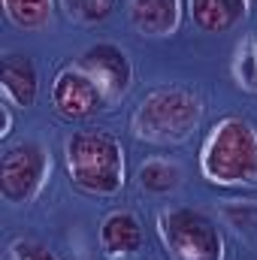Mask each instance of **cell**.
Here are the masks:
<instances>
[{"label": "cell", "instance_id": "1", "mask_svg": "<svg viewBox=\"0 0 257 260\" xmlns=\"http://www.w3.org/2000/svg\"><path fill=\"white\" fill-rule=\"evenodd\" d=\"M200 173L218 188H254L257 127L242 115L215 121L200 145Z\"/></svg>", "mask_w": 257, "mask_h": 260}, {"label": "cell", "instance_id": "2", "mask_svg": "<svg viewBox=\"0 0 257 260\" xmlns=\"http://www.w3.org/2000/svg\"><path fill=\"white\" fill-rule=\"evenodd\" d=\"M64 160L70 182L88 197H115L127 182L124 145L112 130L91 127L70 133Z\"/></svg>", "mask_w": 257, "mask_h": 260}, {"label": "cell", "instance_id": "3", "mask_svg": "<svg viewBox=\"0 0 257 260\" xmlns=\"http://www.w3.org/2000/svg\"><path fill=\"white\" fill-rule=\"evenodd\" d=\"M203 121V100L194 88L160 85L151 88L130 115V130L139 142L182 145Z\"/></svg>", "mask_w": 257, "mask_h": 260}, {"label": "cell", "instance_id": "4", "mask_svg": "<svg viewBox=\"0 0 257 260\" xmlns=\"http://www.w3.org/2000/svg\"><path fill=\"white\" fill-rule=\"evenodd\" d=\"M157 236L173 260H224V236L200 209L170 206L157 212Z\"/></svg>", "mask_w": 257, "mask_h": 260}, {"label": "cell", "instance_id": "5", "mask_svg": "<svg viewBox=\"0 0 257 260\" xmlns=\"http://www.w3.org/2000/svg\"><path fill=\"white\" fill-rule=\"evenodd\" d=\"M52 176V154L40 139H24L0 157V197L12 206L34 203Z\"/></svg>", "mask_w": 257, "mask_h": 260}, {"label": "cell", "instance_id": "6", "mask_svg": "<svg viewBox=\"0 0 257 260\" xmlns=\"http://www.w3.org/2000/svg\"><path fill=\"white\" fill-rule=\"evenodd\" d=\"M76 67H82L103 91L106 103H118L124 100L133 85V64H130L127 49H121L118 43H94L88 46L79 58Z\"/></svg>", "mask_w": 257, "mask_h": 260}, {"label": "cell", "instance_id": "7", "mask_svg": "<svg viewBox=\"0 0 257 260\" xmlns=\"http://www.w3.org/2000/svg\"><path fill=\"white\" fill-rule=\"evenodd\" d=\"M52 106H55V112L61 118H67V121H85L94 112L106 109L109 103H106L100 85L82 67L70 64L52 82Z\"/></svg>", "mask_w": 257, "mask_h": 260}, {"label": "cell", "instance_id": "8", "mask_svg": "<svg viewBox=\"0 0 257 260\" xmlns=\"http://www.w3.org/2000/svg\"><path fill=\"white\" fill-rule=\"evenodd\" d=\"M182 9L185 0H127L130 27L148 40L173 37L182 24Z\"/></svg>", "mask_w": 257, "mask_h": 260}, {"label": "cell", "instance_id": "9", "mask_svg": "<svg viewBox=\"0 0 257 260\" xmlns=\"http://www.w3.org/2000/svg\"><path fill=\"white\" fill-rule=\"evenodd\" d=\"M0 91H3V100L18 106V109H30L40 97V73L37 64L27 58V55H18V52H9L3 55V64H0Z\"/></svg>", "mask_w": 257, "mask_h": 260}, {"label": "cell", "instance_id": "10", "mask_svg": "<svg viewBox=\"0 0 257 260\" xmlns=\"http://www.w3.org/2000/svg\"><path fill=\"white\" fill-rule=\"evenodd\" d=\"M185 3L194 27L209 37L236 30L251 12V0H185Z\"/></svg>", "mask_w": 257, "mask_h": 260}, {"label": "cell", "instance_id": "11", "mask_svg": "<svg viewBox=\"0 0 257 260\" xmlns=\"http://www.w3.org/2000/svg\"><path fill=\"white\" fill-rule=\"evenodd\" d=\"M100 248L109 260H124L142 248V221L130 209H115L100 221Z\"/></svg>", "mask_w": 257, "mask_h": 260}, {"label": "cell", "instance_id": "12", "mask_svg": "<svg viewBox=\"0 0 257 260\" xmlns=\"http://www.w3.org/2000/svg\"><path fill=\"white\" fill-rule=\"evenodd\" d=\"M185 182V170L179 160H170V157H148L139 173H136V185L142 194L151 197H170L176 194Z\"/></svg>", "mask_w": 257, "mask_h": 260}, {"label": "cell", "instance_id": "13", "mask_svg": "<svg viewBox=\"0 0 257 260\" xmlns=\"http://www.w3.org/2000/svg\"><path fill=\"white\" fill-rule=\"evenodd\" d=\"M3 15L18 27V30H43L52 24L55 15V0H0Z\"/></svg>", "mask_w": 257, "mask_h": 260}, {"label": "cell", "instance_id": "14", "mask_svg": "<svg viewBox=\"0 0 257 260\" xmlns=\"http://www.w3.org/2000/svg\"><path fill=\"white\" fill-rule=\"evenodd\" d=\"M218 218L245 242H257V200H224Z\"/></svg>", "mask_w": 257, "mask_h": 260}, {"label": "cell", "instance_id": "15", "mask_svg": "<svg viewBox=\"0 0 257 260\" xmlns=\"http://www.w3.org/2000/svg\"><path fill=\"white\" fill-rule=\"evenodd\" d=\"M233 79L242 91L257 94V34H248L233 52Z\"/></svg>", "mask_w": 257, "mask_h": 260}, {"label": "cell", "instance_id": "16", "mask_svg": "<svg viewBox=\"0 0 257 260\" xmlns=\"http://www.w3.org/2000/svg\"><path fill=\"white\" fill-rule=\"evenodd\" d=\"M67 18L79 21V24H100L112 15L115 0H61Z\"/></svg>", "mask_w": 257, "mask_h": 260}, {"label": "cell", "instance_id": "17", "mask_svg": "<svg viewBox=\"0 0 257 260\" xmlns=\"http://www.w3.org/2000/svg\"><path fill=\"white\" fill-rule=\"evenodd\" d=\"M9 260H61L52 248H46L43 242L34 239H15L9 245Z\"/></svg>", "mask_w": 257, "mask_h": 260}, {"label": "cell", "instance_id": "18", "mask_svg": "<svg viewBox=\"0 0 257 260\" xmlns=\"http://www.w3.org/2000/svg\"><path fill=\"white\" fill-rule=\"evenodd\" d=\"M9 106L12 103H3L0 106V139H6L12 133V112H9Z\"/></svg>", "mask_w": 257, "mask_h": 260}]
</instances>
